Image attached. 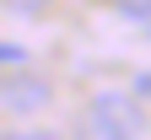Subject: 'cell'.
Returning a JSON list of instances; mask_svg holds the SVG:
<instances>
[{
    "label": "cell",
    "instance_id": "5",
    "mask_svg": "<svg viewBox=\"0 0 151 140\" xmlns=\"http://www.w3.org/2000/svg\"><path fill=\"white\" fill-rule=\"evenodd\" d=\"M0 65H27V49H16V43H0Z\"/></svg>",
    "mask_w": 151,
    "mask_h": 140
},
{
    "label": "cell",
    "instance_id": "3",
    "mask_svg": "<svg viewBox=\"0 0 151 140\" xmlns=\"http://www.w3.org/2000/svg\"><path fill=\"white\" fill-rule=\"evenodd\" d=\"M0 140H60L54 129H32V124H22V129H6Z\"/></svg>",
    "mask_w": 151,
    "mask_h": 140
},
{
    "label": "cell",
    "instance_id": "1",
    "mask_svg": "<svg viewBox=\"0 0 151 140\" xmlns=\"http://www.w3.org/2000/svg\"><path fill=\"white\" fill-rule=\"evenodd\" d=\"M146 135V108L124 92H97L86 103V140H140Z\"/></svg>",
    "mask_w": 151,
    "mask_h": 140
},
{
    "label": "cell",
    "instance_id": "2",
    "mask_svg": "<svg viewBox=\"0 0 151 140\" xmlns=\"http://www.w3.org/2000/svg\"><path fill=\"white\" fill-rule=\"evenodd\" d=\"M49 97H54V86L38 70H6L0 75V108H11V113H38V108H49Z\"/></svg>",
    "mask_w": 151,
    "mask_h": 140
},
{
    "label": "cell",
    "instance_id": "4",
    "mask_svg": "<svg viewBox=\"0 0 151 140\" xmlns=\"http://www.w3.org/2000/svg\"><path fill=\"white\" fill-rule=\"evenodd\" d=\"M113 6H119L124 16H146V22H151V0H113Z\"/></svg>",
    "mask_w": 151,
    "mask_h": 140
},
{
    "label": "cell",
    "instance_id": "6",
    "mask_svg": "<svg viewBox=\"0 0 151 140\" xmlns=\"http://www.w3.org/2000/svg\"><path fill=\"white\" fill-rule=\"evenodd\" d=\"M146 32H151V27H146Z\"/></svg>",
    "mask_w": 151,
    "mask_h": 140
}]
</instances>
